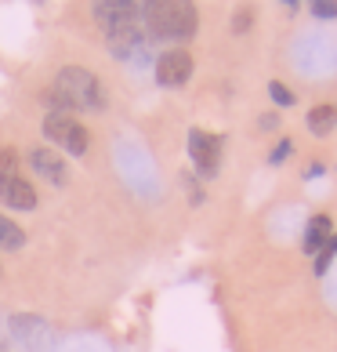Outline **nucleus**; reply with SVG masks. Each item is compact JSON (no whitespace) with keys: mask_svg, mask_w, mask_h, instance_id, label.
<instances>
[{"mask_svg":"<svg viewBox=\"0 0 337 352\" xmlns=\"http://www.w3.org/2000/svg\"><path fill=\"white\" fill-rule=\"evenodd\" d=\"M51 102V113H73V109H106V91H102L98 76L80 66L58 69L55 87L44 95Z\"/></svg>","mask_w":337,"mask_h":352,"instance_id":"1","label":"nucleus"},{"mask_svg":"<svg viewBox=\"0 0 337 352\" xmlns=\"http://www.w3.org/2000/svg\"><path fill=\"white\" fill-rule=\"evenodd\" d=\"M146 41H189L200 25L196 8L185 0H156L146 4Z\"/></svg>","mask_w":337,"mask_h":352,"instance_id":"2","label":"nucleus"},{"mask_svg":"<svg viewBox=\"0 0 337 352\" xmlns=\"http://www.w3.org/2000/svg\"><path fill=\"white\" fill-rule=\"evenodd\" d=\"M44 135L55 142V146H62L66 153L73 156H84L87 146H91V135H87V127L84 124H76L69 113H47V120H44Z\"/></svg>","mask_w":337,"mask_h":352,"instance_id":"3","label":"nucleus"},{"mask_svg":"<svg viewBox=\"0 0 337 352\" xmlns=\"http://www.w3.org/2000/svg\"><path fill=\"white\" fill-rule=\"evenodd\" d=\"M189 156H192V164H196V171L203 178H214L218 160H222V138L196 127V131H189Z\"/></svg>","mask_w":337,"mask_h":352,"instance_id":"4","label":"nucleus"},{"mask_svg":"<svg viewBox=\"0 0 337 352\" xmlns=\"http://www.w3.org/2000/svg\"><path fill=\"white\" fill-rule=\"evenodd\" d=\"M192 76V55L181 47H171L156 58V80L160 87H181Z\"/></svg>","mask_w":337,"mask_h":352,"instance_id":"5","label":"nucleus"},{"mask_svg":"<svg viewBox=\"0 0 337 352\" xmlns=\"http://www.w3.org/2000/svg\"><path fill=\"white\" fill-rule=\"evenodd\" d=\"M91 11H95V19L102 25H109V30H116V25H135V22L146 19V4H131V0H120V4L106 0V4H95Z\"/></svg>","mask_w":337,"mask_h":352,"instance_id":"6","label":"nucleus"},{"mask_svg":"<svg viewBox=\"0 0 337 352\" xmlns=\"http://www.w3.org/2000/svg\"><path fill=\"white\" fill-rule=\"evenodd\" d=\"M141 47H146V30H141V22L109 30V51L116 58H131V55H138Z\"/></svg>","mask_w":337,"mask_h":352,"instance_id":"7","label":"nucleus"},{"mask_svg":"<svg viewBox=\"0 0 337 352\" xmlns=\"http://www.w3.org/2000/svg\"><path fill=\"white\" fill-rule=\"evenodd\" d=\"M0 200L8 207H15V211H33L36 207V192L25 178L11 175V178H0Z\"/></svg>","mask_w":337,"mask_h":352,"instance_id":"8","label":"nucleus"},{"mask_svg":"<svg viewBox=\"0 0 337 352\" xmlns=\"http://www.w3.org/2000/svg\"><path fill=\"white\" fill-rule=\"evenodd\" d=\"M30 164H33L36 175H44L47 182H55V186L66 182V164H62V156H55L51 149H33L30 153Z\"/></svg>","mask_w":337,"mask_h":352,"instance_id":"9","label":"nucleus"},{"mask_svg":"<svg viewBox=\"0 0 337 352\" xmlns=\"http://www.w3.org/2000/svg\"><path fill=\"white\" fill-rule=\"evenodd\" d=\"M305 124H308V131L319 135V138H323V135H330L334 127H337V106H334V102H319V106L308 109Z\"/></svg>","mask_w":337,"mask_h":352,"instance_id":"10","label":"nucleus"},{"mask_svg":"<svg viewBox=\"0 0 337 352\" xmlns=\"http://www.w3.org/2000/svg\"><path fill=\"white\" fill-rule=\"evenodd\" d=\"M330 236H334V232H330V214H316L312 221H308L305 240H301L305 254H319V251H323V243H327Z\"/></svg>","mask_w":337,"mask_h":352,"instance_id":"11","label":"nucleus"},{"mask_svg":"<svg viewBox=\"0 0 337 352\" xmlns=\"http://www.w3.org/2000/svg\"><path fill=\"white\" fill-rule=\"evenodd\" d=\"M22 247H25V232L11 218L0 214V251H22Z\"/></svg>","mask_w":337,"mask_h":352,"instance_id":"12","label":"nucleus"},{"mask_svg":"<svg viewBox=\"0 0 337 352\" xmlns=\"http://www.w3.org/2000/svg\"><path fill=\"white\" fill-rule=\"evenodd\" d=\"M11 175H19V153L4 146L0 149V178H11Z\"/></svg>","mask_w":337,"mask_h":352,"instance_id":"13","label":"nucleus"},{"mask_svg":"<svg viewBox=\"0 0 337 352\" xmlns=\"http://www.w3.org/2000/svg\"><path fill=\"white\" fill-rule=\"evenodd\" d=\"M268 98L276 102L279 109H287V106H294V91H290V87H283L279 80H272V84H268Z\"/></svg>","mask_w":337,"mask_h":352,"instance_id":"14","label":"nucleus"},{"mask_svg":"<svg viewBox=\"0 0 337 352\" xmlns=\"http://www.w3.org/2000/svg\"><path fill=\"white\" fill-rule=\"evenodd\" d=\"M334 258H337V236H330L327 243H323V251H319V258H316V272H319V276L330 269Z\"/></svg>","mask_w":337,"mask_h":352,"instance_id":"15","label":"nucleus"},{"mask_svg":"<svg viewBox=\"0 0 337 352\" xmlns=\"http://www.w3.org/2000/svg\"><path fill=\"white\" fill-rule=\"evenodd\" d=\"M308 15L323 19V22H334V19H337V4H334V0H316V4L308 8Z\"/></svg>","mask_w":337,"mask_h":352,"instance_id":"16","label":"nucleus"},{"mask_svg":"<svg viewBox=\"0 0 337 352\" xmlns=\"http://www.w3.org/2000/svg\"><path fill=\"white\" fill-rule=\"evenodd\" d=\"M290 149H294L290 142H279V146L272 149V156H268V164H276V167H279V164H283V160H287V156H290Z\"/></svg>","mask_w":337,"mask_h":352,"instance_id":"17","label":"nucleus"},{"mask_svg":"<svg viewBox=\"0 0 337 352\" xmlns=\"http://www.w3.org/2000/svg\"><path fill=\"white\" fill-rule=\"evenodd\" d=\"M251 22H254V11H247V8H243V11H236V22H232V30H236V33H243Z\"/></svg>","mask_w":337,"mask_h":352,"instance_id":"18","label":"nucleus"},{"mask_svg":"<svg viewBox=\"0 0 337 352\" xmlns=\"http://www.w3.org/2000/svg\"><path fill=\"white\" fill-rule=\"evenodd\" d=\"M262 127H265V131H276V127H279V116H276V113H265V116H262Z\"/></svg>","mask_w":337,"mask_h":352,"instance_id":"19","label":"nucleus"}]
</instances>
